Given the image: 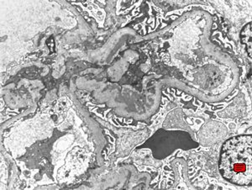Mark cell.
Here are the masks:
<instances>
[{
	"instance_id": "obj_1",
	"label": "cell",
	"mask_w": 252,
	"mask_h": 190,
	"mask_svg": "<svg viewBox=\"0 0 252 190\" xmlns=\"http://www.w3.org/2000/svg\"><path fill=\"white\" fill-rule=\"evenodd\" d=\"M252 149L251 135H238L224 142L220 160V171L223 179L240 186L252 183Z\"/></svg>"
},
{
	"instance_id": "obj_2",
	"label": "cell",
	"mask_w": 252,
	"mask_h": 190,
	"mask_svg": "<svg viewBox=\"0 0 252 190\" xmlns=\"http://www.w3.org/2000/svg\"><path fill=\"white\" fill-rule=\"evenodd\" d=\"M241 40L247 47V52L249 54V57H252V24L249 23L244 27V29L241 32Z\"/></svg>"
}]
</instances>
